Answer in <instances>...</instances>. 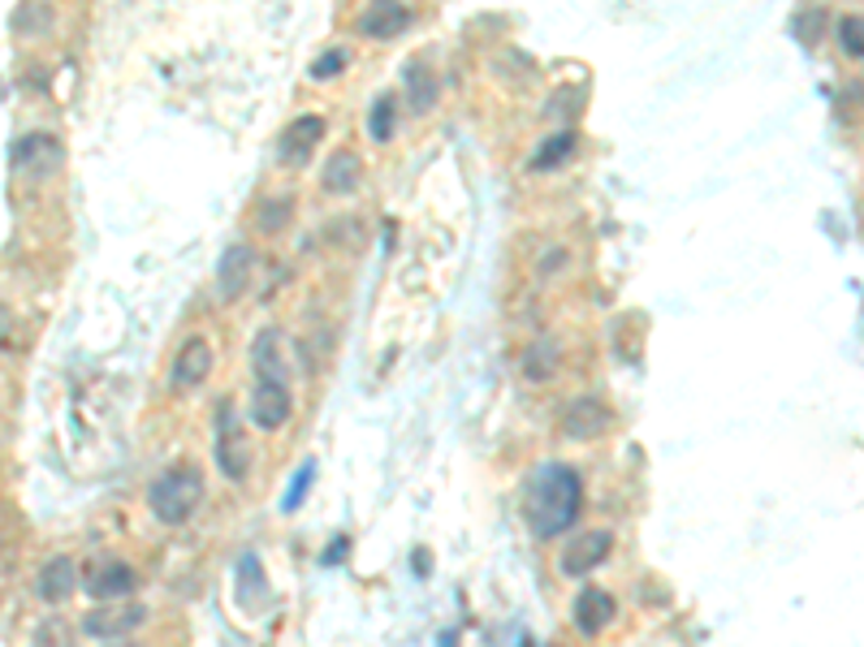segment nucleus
Instances as JSON below:
<instances>
[{"label":"nucleus","mask_w":864,"mask_h":647,"mask_svg":"<svg viewBox=\"0 0 864 647\" xmlns=\"http://www.w3.org/2000/svg\"><path fill=\"white\" fill-rule=\"evenodd\" d=\"M579 497H584L579 471L566 462H545L527 484V527L541 540L562 536L579 518Z\"/></svg>","instance_id":"1"},{"label":"nucleus","mask_w":864,"mask_h":647,"mask_svg":"<svg viewBox=\"0 0 864 647\" xmlns=\"http://www.w3.org/2000/svg\"><path fill=\"white\" fill-rule=\"evenodd\" d=\"M204 500V475L200 466H169L164 475H156L148 488V505L164 527H182Z\"/></svg>","instance_id":"2"},{"label":"nucleus","mask_w":864,"mask_h":647,"mask_svg":"<svg viewBox=\"0 0 864 647\" xmlns=\"http://www.w3.org/2000/svg\"><path fill=\"white\" fill-rule=\"evenodd\" d=\"M148 622V608L143 604H135V600H113V604H100V608H92L87 617H83V635L87 639H121V635H130V630H139Z\"/></svg>","instance_id":"3"},{"label":"nucleus","mask_w":864,"mask_h":647,"mask_svg":"<svg viewBox=\"0 0 864 647\" xmlns=\"http://www.w3.org/2000/svg\"><path fill=\"white\" fill-rule=\"evenodd\" d=\"M216 466H221V475H225L230 484H243V479H247V471H252V445H247V436H243V428H238V419H234V410H230V406L221 410Z\"/></svg>","instance_id":"4"},{"label":"nucleus","mask_w":864,"mask_h":647,"mask_svg":"<svg viewBox=\"0 0 864 647\" xmlns=\"http://www.w3.org/2000/svg\"><path fill=\"white\" fill-rule=\"evenodd\" d=\"M610 548H614V536L606 531V527L579 531L570 544L562 548V557H558L562 574H566V579H584V574H593V570L610 557Z\"/></svg>","instance_id":"5"},{"label":"nucleus","mask_w":864,"mask_h":647,"mask_svg":"<svg viewBox=\"0 0 864 647\" xmlns=\"http://www.w3.org/2000/svg\"><path fill=\"white\" fill-rule=\"evenodd\" d=\"M320 139H324V117L320 112H303V117H295L286 130H281V139H277V160L290 169H299L311 160V151L320 148Z\"/></svg>","instance_id":"6"},{"label":"nucleus","mask_w":864,"mask_h":647,"mask_svg":"<svg viewBox=\"0 0 864 647\" xmlns=\"http://www.w3.org/2000/svg\"><path fill=\"white\" fill-rule=\"evenodd\" d=\"M295 401H290V385L286 380H255L252 389V423L259 432H277L286 428Z\"/></svg>","instance_id":"7"},{"label":"nucleus","mask_w":864,"mask_h":647,"mask_svg":"<svg viewBox=\"0 0 864 647\" xmlns=\"http://www.w3.org/2000/svg\"><path fill=\"white\" fill-rule=\"evenodd\" d=\"M212 367H216V354L207 346L204 337H186L182 349H178V358H173V371H169V385L178 389V393H186V389H200L207 376H212Z\"/></svg>","instance_id":"8"},{"label":"nucleus","mask_w":864,"mask_h":647,"mask_svg":"<svg viewBox=\"0 0 864 647\" xmlns=\"http://www.w3.org/2000/svg\"><path fill=\"white\" fill-rule=\"evenodd\" d=\"M610 406L601 398H575L562 414V436L566 441H597L601 432H610Z\"/></svg>","instance_id":"9"},{"label":"nucleus","mask_w":864,"mask_h":647,"mask_svg":"<svg viewBox=\"0 0 864 647\" xmlns=\"http://www.w3.org/2000/svg\"><path fill=\"white\" fill-rule=\"evenodd\" d=\"M56 164H61V139H52L44 130H31L13 143V169L26 177H49Z\"/></svg>","instance_id":"10"},{"label":"nucleus","mask_w":864,"mask_h":647,"mask_svg":"<svg viewBox=\"0 0 864 647\" xmlns=\"http://www.w3.org/2000/svg\"><path fill=\"white\" fill-rule=\"evenodd\" d=\"M252 272H255V250L247 242H234V247L221 255V263H216V294L225 302L243 299L247 285H252Z\"/></svg>","instance_id":"11"},{"label":"nucleus","mask_w":864,"mask_h":647,"mask_svg":"<svg viewBox=\"0 0 864 647\" xmlns=\"http://www.w3.org/2000/svg\"><path fill=\"white\" fill-rule=\"evenodd\" d=\"M355 26L367 40H394L410 26V9L403 0H367V9H363Z\"/></svg>","instance_id":"12"},{"label":"nucleus","mask_w":864,"mask_h":647,"mask_svg":"<svg viewBox=\"0 0 864 647\" xmlns=\"http://www.w3.org/2000/svg\"><path fill=\"white\" fill-rule=\"evenodd\" d=\"M135 592V570L126 561H100L92 574H87V596L113 604V600H126Z\"/></svg>","instance_id":"13"},{"label":"nucleus","mask_w":864,"mask_h":647,"mask_svg":"<svg viewBox=\"0 0 864 647\" xmlns=\"http://www.w3.org/2000/svg\"><path fill=\"white\" fill-rule=\"evenodd\" d=\"M252 367H255V380H286L290 363H286V337H281V328H264L255 337Z\"/></svg>","instance_id":"14"},{"label":"nucleus","mask_w":864,"mask_h":647,"mask_svg":"<svg viewBox=\"0 0 864 647\" xmlns=\"http://www.w3.org/2000/svg\"><path fill=\"white\" fill-rule=\"evenodd\" d=\"M403 91H407V104L415 117L437 104V69L424 56H410L407 65H403Z\"/></svg>","instance_id":"15"},{"label":"nucleus","mask_w":864,"mask_h":647,"mask_svg":"<svg viewBox=\"0 0 864 647\" xmlns=\"http://www.w3.org/2000/svg\"><path fill=\"white\" fill-rule=\"evenodd\" d=\"M74 587H78V565H74L70 557H52L49 565L40 570V579H35V596L44 600V604L70 600L74 596Z\"/></svg>","instance_id":"16"},{"label":"nucleus","mask_w":864,"mask_h":647,"mask_svg":"<svg viewBox=\"0 0 864 647\" xmlns=\"http://www.w3.org/2000/svg\"><path fill=\"white\" fill-rule=\"evenodd\" d=\"M614 622V596L601 592V587H584L575 596V626L579 635H601L606 626Z\"/></svg>","instance_id":"17"},{"label":"nucleus","mask_w":864,"mask_h":647,"mask_svg":"<svg viewBox=\"0 0 864 647\" xmlns=\"http://www.w3.org/2000/svg\"><path fill=\"white\" fill-rule=\"evenodd\" d=\"M320 182H324L329 195H351L359 182H363V164H359L355 151H333L329 164H324V173H320Z\"/></svg>","instance_id":"18"},{"label":"nucleus","mask_w":864,"mask_h":647,"mask_svg":"<svg viewBox=\"0 0 864 647\" xmlns=\"http://www.w3.org/2000/svg\"><path fill=\"white\" fill-rule=\"evenodd\" d=\"M234 596H238V604L247 613H259L268 604V583H264V570H259V561H255L252 552L238 561V587H234Z\"/></svg>","instance_id":"19"},{"label":"nucleus","mask_w":864,"mask_h":647,"mask_svg":"<svg viewBox=\"0 0 864 647\" xmlns=\"http://www.w3.org/2000/svg\"><path fill=\"white\" fill-rule=\"evenodd\" d=\"M394 108H398V96L394 91H385V96H376L372 100V112H367V134L376 139V143H390L394 139Z\"/></svg>","instance_id":"20"},{"label":"nucleus","mask_w":864,"mask_h":647,"mask_svg":"<svg viewBox=\"0 0 864 647\" xmlns=\"http://www.w3.org/2000/svg\"><path fill=\"white\" fill-rule=\"evenodd\" d=\"M575 143H579V139H575V130H562V134H554V139H545L541 151L532 155V169H541V173H545V169L566 164V160H570V151H575Z\"/></svg>","instance_id":"21"},{"label":"nucleus","mask_w":864,"mask_h":647,"mask_svg":"<svg viewBox=\"0 0 864 647\" xmlns=\"http://www.w3.org/2000/svg\"><path fill=\"white\" fill-rule=\"evenodd\" d=\"M558 371V349L554 346H532L523 358V376L527 380H550Z\"/></svg>","instance_id":"22"},{"label":"nucleus","mask_w":864,"mask_h":647,"mask_svg":"<svg viewBox=\"0 0 864 647\" xmlns=\"http://www.w3.org/2000/svg\"><path fill=\"white\" fill-rule=\"evenodd\" d=\"M839 44L847 56H864V13H847L839 22Z\"/></svg>","instance_id":"23"},{"label":"nucleus","mask_w":864,"mask_h":647,"mask_svg":"<svg viewBox=\"0 0 864 647\" xmlns=\"http://www.w3.org/2000/svg\"><path fill=\"white\" fill-rule=\"evenodd\" d=\"M31 647H74V630H70L61 617H52V622H44V626L35 630Z\"/></svg>","instance_id":"24"},{"label":"nucleus","mask_w":864,"mask_h":647,"mask_svg":"<svg viewBox=\"0 0 864 647\" xmlns=\"http://www.w3.org/2000/svg\"><path fill=\"white\" fill-rule=\"evenodd\" d=\"M311 479H316V462H303V466H299V479L290 484V493H286V500H281V509H286V514H295V509L303 505Z\"/></svg>","instance_id":"25"},{"label":"nucleus","mask_w":864,"mask_h":647,"mask_svg":"<svg viewBox=\"0 0 864 647\" xmlns=\"http://www.w3.org/2000/svg\"><path fill=\"white\" fill-rule=\"evenodd\" d=\"M821 31H825V9H804V13H800V22H796V35L813 48L817 40H821Z\"/></svg>","instance_id":"26"},{"label":"nucleus","mask_w":864,"mask_h":647,"mask_svg":"<svg viewBox=\"0 0 864 647\" xmlns=\"http://www.w3.org/2000/svg\"><path fill=\"white\" fill-rule=\"evenodd\" d=\"M579 104H584V87H575V91H570V87H562L558 96H554V100L545 104V117H554V121H562V112H566V108L575 112Z\"/></svg>","instance_id":"27"},{"label":"nucleus","mask_w":864,"mask_h":647,"mask_svg":"<svg viewBox=\"0 0 864 647\" xmlns=\"http://www.w3.org/2000/svg\"><path fill=\"white\" fill-rule=\"evenodd\" d=\"M346 69V52H324V56H316L311 61V78L320 83V78H333V74H342Z\"/></svg>","instance_id":"28"},{"label":"nucleus","mask_w":864,"mask_h":647,"mask_svg":"<svg viewBox=\"0 0 864 647\" xmlns=\"http://www.w3.org/2000/svg\"><path fill=\"white\" fill-rule=\"evenodd\" d=\"M290 207H295L290 200L264 203V207H259V220H264V229H268V234H273V229H281V225H286V216H290Z\"/></svg>","instance_id":"29"}]
</instances>
